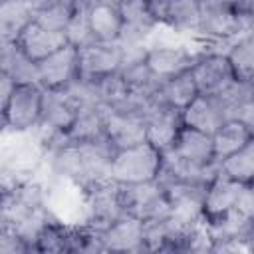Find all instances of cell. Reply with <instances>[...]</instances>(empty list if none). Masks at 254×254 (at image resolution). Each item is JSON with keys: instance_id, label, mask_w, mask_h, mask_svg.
<instances>
[{"instance_id": "cell-23", "label": "cell", "mask_w": 254, "mask_h": 254, "mask_svg": "<svg viewBox=\"0 0 254 254\" xmlns=\"http://www.w3.org/2000/svg\"><path fill=\"white\" fill-rule=\"evenodd\" d=\"M87 22L95 42H117L123 18L117 4H95L87 6Z\"/></svg>"}, {"instance_id": "cell-13", "label": "cell", "mask_w": 254, "mask_h": 254, "mask_svg": "<svg viewBox=\"0 0 254 254\" xmlns=\"http://www.w3.org/2000/svg\"><path fill=\"white\" fill-rule=\"evenodd\" d=\"M105 252H147L143 240V220L123 214L101 230Z\"/></svg>"}, {"instance_id": "cell-11", "label": "cell", "mask_w": 254, "mask_h": 254, "mask_svg": "<svg viewBox=\"0 0 254 254\" xmlns=\"http://www.w3.org/2000/svg\"><path fill=\"white\" fill-rule=\"evenodd\" d=\"M77 79V48L62 46L48 58L38 62V81L46 89L65 87Z\"/></svg>"}, {"instance_id": "cell-8", "label": "cell", "mask_w": 254, "mask_h": 254, "mask_svg": "<svg viewBox=\"0 0 254 254\" xmlns=\"http://www.w3.org/2000/svg\"><path fill=\"white\" fill-rule=\"evenodd\" d=\"M147 2L157 24L181 36L194 38L202 12L200 0H147Z\"/></svg>"}, {"instance_id": "cell-27", "label": "cell", "mask_w": 254, "mask_h": 254, "mask_svg": "<svg viewBox=\"0 0 254 254\" xmlns=\"http://www.w3.org/2000/svg\"><path fill=\"white\" fill-rule=\"evenodd\" d=\"M218 173L238 181V183H252L254 181V139L246 143L242 149L226 155L218 161Z\"/></svg>"}, {"instance_id": "cell-18", "label": "cell", "mask_w": 254, "mask_h": 254, "mask_svg": "<svg viewBox=\"0 0 254 254\" xmlns=\"http://www.w3.org/2000/svg\"><path fill=\"white\" fill-rule=\"evenodd\" d=\"M34 18V0H0V42H16Z\"/></svg>"}, {"instance_id": "cell-16", "label": "cell", "mask_w": 254, "mask_h": 254, "mask_svg": "<svg viewBox=\"0 0 254 254\" xmlns=\"http://www.w3.org/2000/svg\"><path fill=\"white\" fill-rule=\"evenodd\" d=\"M171 151L194 165H200V167H208V165L216 163L214 149H212V135L196 131L187 125H183L181 131L177 133Z\"/></svg>"}, {"instance_id": "cell-30", "label": "cell", "mask_w": 254, "mask_h": 254, "mask_svg": "<svg viewBox=\"0 0 254 254\" xmlns=\"http://www.w3.org/2000/svg\"><path fill=\"white\" fill-rule=\"evenodd\" d=\"M117 8L121 12L123 22L127 24H143V26H157L149 2L147 0H119Z\"/></svg>"}, {"instance_id": "cell-1", "label": "cell", "mask_w": 254, "mask_h": 254, "mask_svg": "<svg viewBox=\"0 0 254 254\" xmlns=\"http://www.w3.org/2000/svg\"><path fill=\"white\" fill-rule=\"evenodd\" d=\"M46 147L32 131L0 129V165L22 175L24 179H42L46 165Z\"/></svg>"}, {"instance_id": "cell-35", "label": "cell", "mask_w": 254, "mask_h": 254, "mask_svg": "<svg viewBox=\"0 0 254 254\" xmlns=\"http://www.w3.org/2000/svg\"><path fill=\"white\" fill-rule=\"evenodd\" d=\"M0 129H4V123H2V121H0Z\"/></svg>"}, {"instance_id": "cell-2", "label": "cell", "mask_w": 254, "mask_h": 254, "mask_svg": "<svg viewBox=\"0 0 254 254\" xmlns=\"http://www.w3.org/2000/svg\"><path fill=\"white\" fill-rule=\"evenodd\" d=\"M159 169H161V151L155 149L151 143L143 141L115 151L109 167V177L119 185H137V183L155 181Z\"/></svg>"}, {"instance_id": "cell-24", "label": "cell", "mask_w": 254, "mask_h": 254, "mask_svg": "<svg viewBox=\"0 0 254 254\" xmlns=\"http://www.w3.org/2000/svg\"><path fill=\"white\" fill-rule=\"evenodd\" d=\"M157 95H159V99L163 103H167V105H171L175 109H185L198 95L196 83H194V79L190 75V69L161 79Z\"/></svg>"}, {"instance_id": "cell-6", "label": "cell", "mask_w": 254, "mask_h": 254, "mask_svg": "<svg viewBox=\"0 0 254 254\" xmlns=\"http://www.w3.org/2000/svg\"><path fill=\"white\" fill-rule=\"evenodd\" d=\"M42 93L44 87L40 83H16L2 115L4 127L14 131L36 129L40 123Z\"/></svg>"}, {"instance_id": "cell-9", "label": "cell", "mask_w": 254, "mask_h": 254, "mask_svg": "<svg viewBox=\"0 0 254 254\" xmlns=\"http://www.w3.org/2000/svg\"><path fill=\"white\" fill-rule=\"evenodd\" d=\"M121 46L117 42H91L77 48V77L93 81L107 73L119 71Z\"/></svg>"}, {"instance_id": "cell-21", "label": "cell", "mask_w": 254, "mask_h": 254, "mask_svg": "<svg viewBox=\"0 0 254 254\" xmlns=\"http://www.w3.org/2000/svg\"><path fill=\"white\" fill-rule=\"evenodd\" d=\"M103 107L97 103H85L77 107V113L69 125V129L65 131L67 139L71 143H85V141H93L101 135H105L103 131Z\"/></svg>"}, {"instance_id": "cell-33", "label": "cell", "mask_w": 254, "mask_h": 254, "mask_svg": "<svg viewBox=\"0 0 254 254\" xmlns=\"http://www.w3.org/2000/svg\"><path fill=\"white\" fill-rule=\"evenodd\" d=\"M14 79L10 75H6L4 71H0V121H2V115H4V109L10 101V95L14 91ZM4 123V121H2Z\"/></svg>"}, {"instance_id": "cell-5", "label": "cell", "mask_w": 254, "mask_h": 254, "mask_svg": "<svg viewBox=\"0 0 254 254\" xmlns=\"http://www.w3.org/2000/svg\"><path fill=\"white\" fill-rule=\"evenodd\" d=\"M85 190V222L97 230L107 228L111 222L125 214L123 198H121V185L113 179L93 183L83 189Z\"/></svg>"}, {"instance_id": "cell-3", "label": "cell", "mask_w": 254, "mask_h": 254, "mask_svg": "<svg viewBox=\"0 0 254 254\" xmlns=\"http://www.w3.org/2000/svg\"><path fill=\"white\" fill-rule=\"evenodd\" d=\"M46 185V208L50 216L62 224H83L85 210V190L77 183L65 179L44 177Z\"/></svg>"}, {"instance_id": "cell-20", "label": "cell", "mask_w": 254, "mask_h": 254, "mask_svg": "<svg viewBox=\"0 0 254 254\" xmlns=\"http://www.w3.org/2000/svg\"><path fill=\"white\" fill-rule=\"evenodd\" d=\"M0 71L10 75L14 83H40L38 62L28 58L18 42H0Z\"/></svg>"}, {"instance_id": "cell-12", "label": "cell", "mask_w": 254, "mask_h": 254, "mask_svg": "<svg viewBox=\"0 0 254 254\" xmlns=\"http://www.w3.org/2000/svg\"><path fill=\"white\" fill-rule=\"evenodd\" d=\"M181 127H183L181 109H175L159 99L157 105L151 109V113L145 117V141L163 153L173 147Z\"/></svg>"}, {"instance_id": "cell-19", "label": "cell", "mask_w": 254, "mask_h": 254, "mask_svg": "<svg viewBox=\"0 0 254 254\" xmlns=\"http://www.w3.org/2000/svg\"><path fill=\"white\" fill-rule=\"evenodd\" d=\"M18 46L26 52L28 58H32L34 62H40L44 58H48L50 54H54L56 50H60L62 46L67 44L65 34L64 32H56V30H48L44 26H40L38 22H32L16 40Z\"/></svg>"}, {"instance_id": "cell-7", "label": "cell", "mask_w": 254, "mask_h": 254, "mask_svg": "<svg viewBox=\"0 0 254 254\" xmlns=\"http://www.w3.org/2000/svg\"><path fill=\"white\" fill-rule=\"evenodd\" d=\"M190 75L202 95H218L236 79L224 50H202L190 65Z\"/></svg>"}, {"instance_id": "cell-4", "label": "cell", "mask_w": 254, "mask_h": 254, "mask_svg": "<svg viewBox=\"0 0 254 254\" xmlns=\"http://www.w3.org/2000/svg\"><path fill=\"white\" fill-rule=\"evenodd\" d=\"M121 198L125 214L135 216L143 222L167 218L171 214L167 190L157 179L137 185H121Z\"/></svg>"}, {"instance_id": "cell-14", "label": "cell", "mask_w": 254, "mask_h": 254, "mask_svg": "<svg viewBox=\"0 0 254 254\" xmlns=\"http://www.w3.org/2000/svg\"><path fill=\"white\" fill-rule=\"evenodd\" d=\"M183 125L192 127L196 131L212 135L226 119V111L216 95H202L198 93L185 109H181Z\"/></svg>"}, {"instance_id": "cell-31", "label": "cell", "mask_w": 254, "mask_h": 254, "mask_svg": "<svg viewBox=\"0 0 254 254\" xmlns=\"http://www.w3.org/2000/svg\"><path fill=\"white\" fill-rule=\"evenodd\" d=\"M20 252H32L30 244L14 230L0 226V254H20Z\"/></svg>"}, {"instance_id": "cell-15", "label": "cell", "mask_w": 254, "mask_h": 254, "mask_svg": "<svg viewBox=\"0 0 254 254\" xmlns=\"http://www.w3.org/2000/svg\"><path fill=\"white\" fill-rule=\"evenodd\" d=\"M103 131L115 149H125L145 141V121L137 115L103 107Z\"/></svg>"}, {"instance_id": "cell-25", "label": "cell", "mask_w": 254, "mask_h": 254, "mask_svg": "<svg viewBox=\"0 0 254 254\" xmlns=\"http://www.w3.org/2000/svg\"><path fill=\"white\" fill-rule=\"evenodd\" d=\"M34 4H36L34 22L56 32H64L75 10L81 6L79 0H34Z\"/></svg>"}, {"instance_id": "cell-26", "label": "cell", "mask_w": 254, "mask_h": 254, "mask_svg": "<svg viewBox=\"0 0 254 254\" xmlns=\"http://www.w3.org/2000/svg\"><path fill=\"white\" fill-rule=\"evenodd\" d=\"M224 56L236 75V79L254 81V36L252 32L240 34L226 48Z\"/></svg>"}, {"instance_id": "cell-29", "label": "cell", "mask_w": 254, "mask_h": 254, "mask_svg": "<svg viewBox=\"0 0 254 254\" xmlns=\"http://www.w3.org/2000/svg\"><path fill=\"white\" fill-rule=\"evenodd\" d=\"M64 34H65L67 44H71L75 48H81V46H87V44L95 42V38L91 34V28H89V22H87V10L83 6H79L75 10V14L71 16Z\"/></svg>"}, {"instance_id": "cell-10", "label": "cell", "mask_w": 254, "mask_h": 254, "mask_svg": "<svg viewBox=\"0 0 254 254\" xmlns=\"http://www.w3.org/2000/svg\"><path fill=\"white\" fill-rule=\"evenodd\" d=\"M77 107L79 105L65 91V87H58V89L44 87L40 123L36 129L48 133H65L77 113Z\"/></svg>"}, {"instance_id": "cell-34", "label": "cell", "mask_w": 254, "mask_h": 254, "mask_svg": "<svg viewBox=\"0 0 254 254\" xmlns=\"http://www.w3.org/2000/svg\"><path fill=\"white\" fill-rule=\"evenodd\" d=\"M119 0H79L81 6H95V4H117Z\"/></svg>"}, {"instance_id": "cell-32", "label": "cell", "mask_w": 254, "mask_h": 254, "mask_svg": "<svg viewBox=\"0 0 254 254\" xmlns=\"http://www.w3.org/2000/svg\"><path fill=\"white\" fill-rule=\"evenodd\" d=\"M232 210H236L242 216L254 218V185L252 183H248V185L242 187V190H240V194H238L236 204H234Z\"/></svg>"}, {"instance_id": "cell-28", "label": "cell", "mask_w": 254, "mask_h": 254, "mask_svg": "<svg viewBox=\"0 0 254 254\" xmlns=\"http://www.w3.org/2000/svg\"><path fill=\"white\" fill-rule=\"evenodd\" d=\"M89 83H91L93 97L101 107H117L129 95V87H127V83L119 71L107 73V75L97 77Z\"/></svg>"}, {"instance_id": "cell-22", "label": "cell", "mask_w": 254, "mask_h": 254, "mask_svg": "<svg viewBox=\"0 0 254 254\" xmlns=\"http://www.w3.org/2000/svg\"><path fill=\"white\" fill-rule=\"evenodd\" d=\"M254 139V127L236 121V119H228L224 121L214 133H212V149H214V159L220 161L226 155L242 149L246 143H250Z\"/></svg>"}, {"instance_id": "cell-17", "label": "cell", "mask_w": 254, "mask_h": 254, "mask_svg": "<svg viewBox=\"0 0 254 254\" xmlns=\"http://www.w3.org/2000/svg\"><path fill=\"white\" fill-rule=\"evenodd\" d=\"M242 187H244V183L232 181V179L216 173L206 185L204 202H202L204 216L206 218H214V216H220V214L232 210Z\"/></svg>"}]
</instances>
